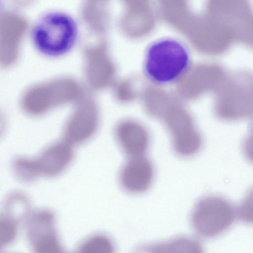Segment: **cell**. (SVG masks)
Here are the masks:
<instances>
[{
  "label": "cell",
  "instance_id": "7c38bea8",
  "mask_svg": "<svg viewBox=\"0 0 253 253\" xmlns=\"http://www.w3.org/2000/svg\"><path fill=\"white\" fill-rule=\"evenodd\" d=\"M152 249L153 253H204L203 247L199 241L184 236L152 243Z\"/></svg>",
  "mask_w": 253,
  "mask_h": 253
},
{
  "label": "cell",
  "instance_id": "e0dca14e",
  "mask_svg": "<svg viewBox=\"0 0 253 253\" xmlns=\"http://www.w3.org/2000/svg\"><path fill=\"white\" fill-rule=\"evenodd\" d=\"M64 253H67L64 252Z\"/></svg>",
  "mask_w": 253,
  "mask_h": 253
},
{
  "label": "cell",
  "instance_id": "52a82bcc",
  "mask_svg": "<svg viewBox=\"0 0 253 253\" xmlns=\"http://www.w3.org/2000/svg\"><path fill=\"white\" fill-rule=\"evenodd\" d=\"M28 237L34 253H64L54 228V216L50 211L35 212L28 223Z\"/></svg>",
  "mask_w": 253,
  "mask_h": 253
},
{
  "label": "cell",
  "instance_id": "3957f363",
  "mask_svg": "<svg viewBox=\"0 0 253 253\" xmlns=\"http://www.w3.org/2000/svg\"><path fill=\"white\" fill-rule=\"evenodd\" d=\"M189 62L188 52L182 44L172 39H164L148 49L145 71L153 82L165 84L178 79L187 70Z\"/></svg>",
  "mask_w": 253,
  "mask_h": 253
},
{
  "label": "cell",
  "instance_id": "5bb4252c",
  "mask_svg": "<svg viewBox=\"0 0 253 253\" xmlns=\"http://www.w3.org/2000/svg\"><path fill=\"white\" fill-rule=\"evenodd\" d=\"M17 233L16 221L6 214L0 217V245L6 246L15 239Z\"/></svg>",
  "mask_w": 253,
  "mask_h": 253
},
{
  "label": "cell",
  "instance_id": "2e32d148",
  "mask_svg": "<svg viewBox=\"0 0 253 253\" xmlns=\"http://www.w3.org/2000/svg\"><path fill=\"white\" fill-rule=\"evenodd\" d=\"M243 149L247 159L253 164V125L244 141Z\"/></svg>",
  "mask_w": 253,
  "mask_h": 253
},
{
  "label": "cell",
  "instance_id": "277c9868",
  "mask_svg": "<svg viewBox=\"0 0 253 253\" xmlns=\"http://www.w3.org/2000/svg\"><path fill=\"white\" fill-rule=\"evenodd\" d=\"M236 214V209L227 199L208 195L200 198L194 205L191 215V225L198 235L211 238L227 230Z\"/></svg>",
  "mask_w": 253,
  "mask_h": 253
},
{
  "label": "cell",
  "instance_id": "8992f818",
  "mask_svg": "<svg viewBox=\"0 0 253 253\" xmlns=\"http://www.w3.org/2000/svg\"><path fill=\"white\" fill-rule=\"evenodd\" d=\"M174 152L183 158L191 157L201 150L203 139L193 119L183 112L173 113L164 117Z\"/></svg>",
  "mask_w": 253,
  "mask_h": 253
},
{
  "label": "cell",
  "instance_id": "8fae6325",
  "mask_svg": "<svg viewBox=\"0 0 253 253\" xmlns=\"http://www.w3.org/2000/svg\"><path fill=\"white\" fill-rule=\"evenodd\" d=\"M99 125L97 113L93 108L81 109L67 122L64 137L68 144H77L89 139L96 132Z\"/></svg>",
  "mask_w": 253,
  "mask_h": 253
},
{
  "label": "cell",
  "instance_id": "30bf717a",
  "mask_svg": "<svg viewBox=\"0 0 253 253\" xmlns=\"http://www.w3.org/2000/svg\"><path fill=\"white\" fill-rule=\"evenodd\" d=\"M39 158L32 160L37 176H55L65 169L73 158L69 144L58 143L45 149Z\"/></svg>",
  "mask_w": 253,
  "mask_h": 253
},
{
  "label": "cell",
  "instance_id": "5b68a950",
  "mask_svg": "<svg viewBox=\"0 0 253 253\" xmlns=\"http://www.w3.org/2000/svg\"><path fill=\"white\" fill-rule=\"evenodd\" d=\"M212 11L229 30L234 41L253 48V9L246 0L213 1Z\"/></svg>",
  "mask_w": 253,
  "mask_h": 253
},
{
  "label": "cell",
  "instance_id": "9a60e30c",
  "mask_svg": "<svg viewBox=\"0 0 253 253\" xmlns=\"http://www.w3.org/2000/svg\"><path fill=\"white\" fill-rule=\"evenodd\" d=\"M236 214L243 222L253 224V187L238 207Z\"/></svg>",
  "mask_w": 253,
  "mask_h": 253
},
{
  "label": "cell",
  "instance_id": "6da1fadb",
  "mask_svg": "<svg viewBox=\"0 0 253 253\" xmlns=\"http://www.w3.org/2000/svg\"><path fill=\"white\" fill-rule=\"evenodd\" d=\"M78 36V27L75 19L66 13L57 11L41 16L32 32L36 48L43 55L52 57L70 51Z\"/></svg>",
  "mask_w": 253,
  "mask_h": 253
},
{
  "label": "cell",
  "instance_id": "4fadbf2b",
  "mask_svg": "<svg viewBox=\"0 0 253 253\" xmlns=\"http://www.w3.org/2000/svg\"><path fill=\"white\" fill-rule=\"evenodd\" d=\"M78 253H115V246L108 236L96 234L84 241L80 246Z\"/></svg>",
  "mask_w": 253,
  "mask_h": 253
},
{
  "label": "cell",
  "instance_id": "ba28073f",
  "mask_svg": "<svg viewBox=\"0 0 253 253\" xmlns=\"http://www.w3.org/2000/svg\"><path fill=\"white\" fill-rule=\"evenodd\" d=\"M155 176L154 165L146 155L127 158L119 174L122 189L132 194H140L151 187Z\"/></svg>",
  "mask_w": 253,
  "mask_h": 253
},
{
  "label": "cell",
  "instance_id": "9c48e42d",
  "mask_svg": "<svg viewBox=\"0 0 253 253\" xmlns=\"http://www.w3.org/2000/svg\"><path fill=\"white\" fill-rule=\"evenodd\" d=\"M115 139L127 158L146 155L150 145V135L147 128L141 123L125 119L118 122L114 128Z\"/></svg>",
  "mask_w": 253,
  "mask_h": 253
},
{
  "label": "cell",
  "instance_id": "7a4b0ae2",
  "mask_svg": "<svg viewBox=\"0 0 253 253\" xmlns=\"http://www.w3.org/2000/svg\"><path fill=\"white\" fill-rule=\"evenodd\" d=\"M214 113L220 120L253 121V74L245 71L228 75L218 90Z\"/></svg>",
  "mask_w": 253,
  "mask_h": 253
}]
</instances>
